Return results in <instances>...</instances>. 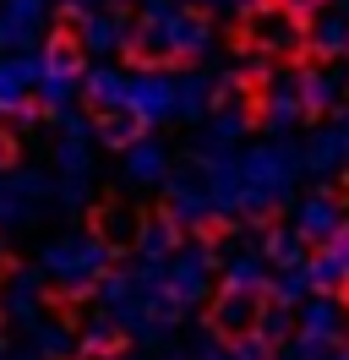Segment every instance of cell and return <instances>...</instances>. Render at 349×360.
<instances>
[{"label":"cell","mask_w":349,"mask_h":360,"mask_svg":"<svg viewBox=\"0 0 349 360\" xmlns=\"http://www.w3.org/2000/svg\"><path fill=\"white\" fill-rule=\"evenodd\" d=\"M262 290H251V284H224L218 290V300H213V333L224 338V344H246V338L262 328Z\"/></svg>","instance_id":"4"},{"label":"cell","mask_w":349,"mask_h":360,"mask_svg":"<svg viewBox=\"0 0 349 360\" xmlns=\"http://www.w3.org/2000/svg\"><path fill=\"white\" fill-rule=\"evenodd\" d=\"M235 98H240V120H246V126H267V120H273V71L267 66L240 71Z\"/></svg>","instance_id":"6"},{"label":"cell","mask_w":349,"mask_h":360,"mask_svg":"<svg viewBox=\"0 0 349 360\" xmlns=\"http://www.w3.org/2000/svg\"><path fill=\"white\" fill-rule=\"evenodd\" d=\"M120 55H126V66H137V71H174V66H191L196 60V49H174V39L158 33V27L131 33Z\"/></svg>","instance_id":"5"},{"label":"cell","mask_w":349,"mask_h":360,"mask_svg":"<svg viewBox=\"0 0 349 360\" xmlns=\"http://www.w3.org/2000/svg\"><path fill=\"white\" fill-rule=\"evenodd\" d=\"M87 224H93V235H99L104 246H115V251H126L131 240H137V219H131V213H126L120 202L93 207V219H87Z\"/></svg>","instance_id":"7"},{"label":"cell","mask_w":349,"mask_h":360,"mask_svg":"<svg viewBox=\"0 0 349 360\" xmlns=\"http://www.w3.org/2000/svg\"><path fill=\"white\" fill-rule=\"evenodd\" d=\"M93 60V33H87V17L77 6H55L49 17V33H44V66L55 77H77Z\"/></svg>","instance_id":"3"},{"label":"cell","mask_w":349,"mask_h":360,"mask_svg":"<svg viewBox=\"0 0 349 360\" xmlns=\"http://www.w3.org/2000/svg\"><path fill=\"white\" fill-rule=\"evenodd\" d=\"M82 115H87V126L104 136L109 148H131L137 136L148 131L142 104H137V98H126V93H115V88H99V82L82 93Z\"/></svg>","instance_id":"2"},{"label":"cell","mask_w":349,"mask_h":360,"mask_svg":"<svg viewBox=\"0 0 349 360\" xmlns=\"http://www.w3.org/2000/svg\"><path fill=\"white\" fill-rule=\"evenodd\" d=\"M305 39H311V11H300L295 0H246V11L229 22V49H240V55L284 60Z\"/></svg>","instance_id":"1"}]
</instances>
